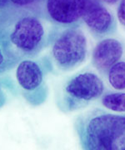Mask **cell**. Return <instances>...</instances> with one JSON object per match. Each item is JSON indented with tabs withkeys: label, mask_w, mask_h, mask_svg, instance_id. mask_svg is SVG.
Returning <instances> with one entry per match:
<instances>
[{
	"label": "cell",
	"mask_w": 125,
	"mask_h": 150,
	"mask_svg": "<svg viewBox=\"0 0 125 150\" xmlns=\"http://www.w3.org/2000/svg\"><path fill=\"white\" fill-rule=\"evenodd\" d=\"M7 64V57L4 48L0 45V72L5 69Z\"/></svg>",
	"instance_id": "obj_13"
},
{
	"label": "cell",
	"mask_w": 125,
	"mask_h": 150,
	"mask_svg": "<svg viewBox=\"0 0 125 150\" xmlns=\"http://www.w3.org/2000/svg\"><path fill=\"white\" fill-rule=\"evenodd\" d=\"M8 52L12 57L30 56L41 48L46 37L44 24L33 15H23L2 27Z\"/></svg>",
	"instance_id": "obj_1"
},
{
	"label": "cell",
	"mask_w": 125,
	"mask_h": 150,
	"mask_svg": "<svg viewBox=\"0 0 125 150\" xmlns=\"http://www.w3.org/2000/svg\"><path fill=\"white\" fill-rule=\"evenodd\" d=\"M9 3H10L9 0H0V10L6 8L9 4Z\"/></svg>",
	"instance_id": "obj_14"
},
{
	"label": "cell",
	"mask_w": 125,
	"mask_h": 150,
	"mask_svg": "<svg viewBox=\"0 0 125 150\" xmlns=\"http://www.w3.org/2000/svg\"><path fill=\"white\" fill-rule=\"evenodd\" d=\"M123 55V47L119 41L107 38L98 43L93 51V62L99 69H108L115 64Z\"/></svg>",
	"instance_id": "obj_7"
},
{
	"label": "cell",
	"mask_w": 125,
	"mask_h": 150,
	"mask_svg": "<svg viewBox=\"0 0 125 150\" xmlns=\"http://www.w3.org/2000/svg\"><path fill=\"white\" fill-rule=\"evenodd\" d=\"M66 93L72 98L91 101L98 98L103 92V83L98 76L92 73L77 75L66 86Z\"/></svg>",
	"instance_id": "obj_4"
},
{
	"label": "cell",
	"mask_w": 125,
	"mask_h": 150,
	"mask_svg": "<svg viewBox=\"0 0 125 150\" xmlns=\"http://www.w3.org/2000/svg\"><path fill=\"white\" fill-rule=\"evenodd\" d=\"M13 5L18 8H27L32 6L37 0H9Z\"/></svg>",
	"instance_id": "obj_11"
},
{
	"label": "cell",
	"mask_w": 125,
	"mask_h": 150,
	"mask_svg": "<svg viewBox=\"0 0 125 150\" xmlns=\"http://www.w3.org/2000/svg\"><path fill=\"white\" fill-rule=\"evenodd\" d=\"M105 108L114 112H125V93H115L107 94L102 99Z\"/></svg>",
	"instance_id": "obj_10"
},
{
	"label": "cell",
	"mask_w": 125,
	"mask_h": 150,
	"mask_svg": "<svg viewBox=\"0 0 125 150\" xmlns=\"http://www.w3.org/2000/svg\"><path fill=\"white\" fill-rule=\"evenodd\" d=\"M82 18L88 27L98 33L107 32L113 23V18L109 11L89 0L86 1Z\"/></svg>",
	"instance_id": "obj_8"
},
{
	"label": "cell",
	"mask_w": 125,
	"mask_h": 150,
	"mask_svg": "<svg viewBox=\"0 0 125 150\" xmlns=\"http://www.w3.org/2000/svg\"><path fill=\"white\" fill-rule=\"evenodd\" d=\"M0 104H3V95H2L1 90H0Z\"/></svg>",
	"instance_id": "obj_16"
},
{
	"label": "cell",
	"mask_w": 125,
	"mask_h": 150,
	"mask_svg": "<svg viewBox=\"0 0 125 150\" xmlns=\"http://www.w3.org/2000/svg\"><path fill=\"white\" fill-rule=\"evenodd\" d=\"M43 71L33 60H22L15 69V79L18 87L24 92H32L43 83Z\"/></svg>",
	"instance_id": "obj_6"
},
{
	"label": "cell",
	"mask_w": 125,
	"mask_h": 150,
	"mask_svg": "<svg viewBox=\"0 0 125 150\" xmlns=\"http://www.w3.org/2000/svg\"><path fill=\"white\" fill-rule=\"evenodd\" d=\"M109 81L115 89H125V62H117L110 68Z\"/></svg>",
	"instance_id": "obj_9"
},
{
	"label": "cell",
	"mask_w": 125,
	"mask_h": 150,
	"mask_svg": "<svg viewBox=\"0 0 125 150\" xmlns=\"http://www.w3.org/2000/svg\"><path fill=\"white\" fill-rule=\"evenodd\" d=\"M103 1L104 3H106V4H116L119 0H102Z\"/></svg>",
	"instance_id": "obj_15"
},
{
	"label": "cell",
	"mask_w": 125,
	"mask_h": 150,
	"mask_svg": "<svg viewBox=\"0 0 125 150\" xmlns=\"http://www.w3.org/2000/svg\"><path fill=\"white\" fill-rule=\"evenodd\" d=\"M87 40L79 29H69L63 33L52 48V56L57 66L70 69L79 64L85 58Z\"/></svg>",
	"instance_id": "obj_3"
},
{
	"label": "cell",
	"mask_w": 125,
	"mask_h": 150,
	"mask_svg": "<svg viewBox=\"0 0 125 150\" xmlns=\"http://www.w3.org/2000/svg\"><path fill=\"white\" fill-rule=\"evenodd\" d=\"M118 17L120 23L125 26V0H121L118 8Z\"/></svg>",
	"instance_id": "obj_12"
},
{
	"label": "cell",
	"mask_w": 125,
	"mask_h": 150,
	"mask_svg": "<svg viewBox=\"0 0 125 150\" xmlns=\"http://www.w3.org/2000/svg\"><path fill=\"white\" fill-rule=\"evenodd\" d=\"M84 141L92 150H125V116L99 114L85 125Z\"/></svg>",
	"instance_id": "obj_2"
},
{
	"label": "cell",
	"mask_w": 125,
	"mask_h": 150,
	"mask_svg": "<svg viewBox=\"0 0 125 150\" xmlns=\"http://www.w3.org/2000/svg\"><path fill=\"white\" fill-rule=\"evenodd\" d=\"M87 0H47L49 18L59 24H70L83 15Z\"/></svg>",
	"instance_id": "obj_5"
},
{
	"label": "cell",
	"mask_w": 125,
	"mask_h": 150,
	"mask_svg": "<svg viewBox=\"0 0 125 150\" xmlns=\"http://www.w3.org/2000/svg\"><path fill=\"white\" fill-rule=\"evenodd\" d=\"M0 36H2V25L0 23Z\"/></svg>",
	"instance_id": "obj_17"
}]
</instances>
